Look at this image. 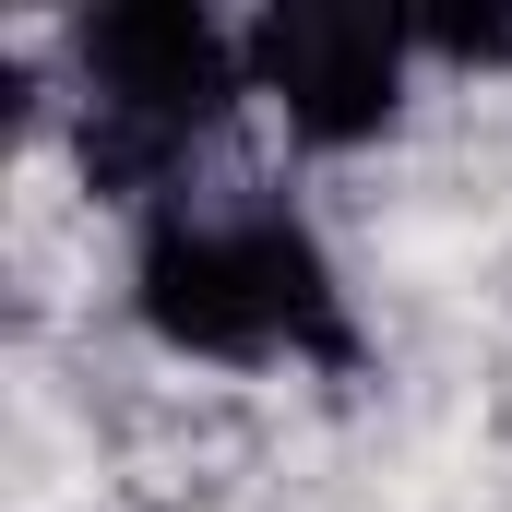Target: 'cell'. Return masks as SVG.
I'll return each instance as SVG.
<instances>
[{"instance_id": "cell-3", "label": "cell", "mask_w": 512, "mask_h": 512, "mask_svg": "<svg viewBox=\"0 0 512 512\" xmlns=\"http://www.w3.org/2000/svg\"><path fill=\"white\" fill-rule=\"evenodd\" d=\"M262 477V417L227 382H155L108 405V489L120 512H239Z\"/></svg>"}, {"instance_id": "cell-4", "label": "cell", "mask_w": 512, "mask_h": 512, "mask_svg": "<svg viewBox=\"0 0 512 512\" xmlns=\"http://www.w3.org/2000/svg\"><path fill=\"white\" fill-rule=\"evenodd\" d=\"M429 84H512V0H405Z\"/></svg>"}, {"instance_id": "cell-2", "label": "cell", "mask_w": 512, "mask_h": 512, "mask_svg": "<svg viewBox=\"0 0 512 512\" xmlns=\"http://www.w3.org/2000/svg\"><path fill=\"white\" fill-rule=\"evenodd\" d=\"M251 108L286 131V155H382L429 60L405 36V12L382 0H251Z\"/></svg>"}, {"instance_id": "cell-1", "label": "cell", "mask_w": 512, "mask_h": 512, "mask_svg": "<svg viewBox=\"0 0 512 512\" xmlns=\"http://www.w3.org/2000/svg\"><path fill=\"white\" fill-rule=\"evenodd\" d=\"M120 310L167 370H215V382L298 370V382L358 393L382 358L322 215L286 179H239V167L120 227Z\"/></svg>"}]
</instances>
